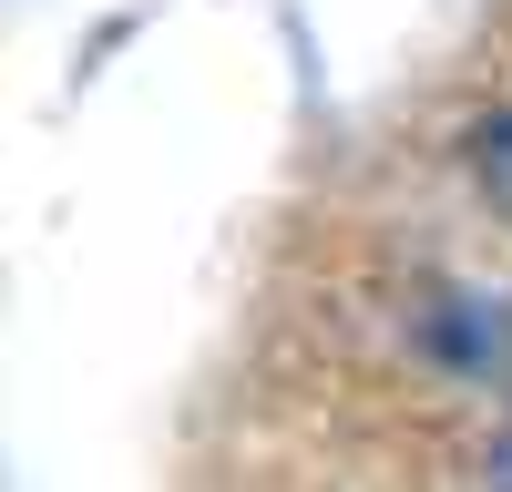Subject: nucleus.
Masks as SVG:
<instances>
[{
	"label": "nucleus",
	"mask_w": 512,
	"mask_h": 492,
	"mask_svg": "<svg viewBox=\"0 0 512 492\" xmlns=\"http://www.w3.org/2000/svg\"><path fill=\"white\" fill-rule=\"evenodd\" d=\"M390 328H400V349L431 369V380H451V390H512V308L482 298L472 277L410 267L390 287Z\"/></svg>",
	"instance_id": "nucleus-1"
},
{
	"label": "nucleus",
	"mask_w": 512,
	"mask_h": 492,
	"mask_svg": "<svg viewBox=\"0 0 512 492\" xmlns=\"http://www.w3.org/2000/svg\"><path fill=\"white\" fill-rule=\"evenodd\" d=\"M461 164H472V185L512 216V103H502V113H482L472 134H461Z\"/></svg>",
	"instance_id": "nucleus-2"
}]
</instances>
